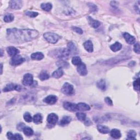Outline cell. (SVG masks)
I'll use <instances>...</instances> for the list:
<instances>
[{"label":"cell","instance_id":"cell-13","mask_svg":"<svg viewBox=\"0 0 140 140\" xmlns=\"http://www.w3.org/2000/svg\"><path fill=\"white\" fill-rule=\"evenodd\" d=\"M10 7L13 9H20L22 7V1H10L9 2Z\"/></svg>","mask_w":140,"mask_h":140},{"label":"cell","instance_id":"cell-25","mask_svg":"<svg viewBox=\"0 0 140 140\" xmlns=\"http://www.w3.org/2000/svg\"><path fill=\"white\" fill-rule=\"evenodd\" d=\"M42 116L41 114L40 113H37L35 114L33 117V121L34 122L35 124H41V123H42Z\"/></svg>","mask_w":140,"mask_h":140},{"label":"cell","instance_id":"cell-21","mask_svg":"<svg viewBox=\"0 0 140 140\" xmlns=\"http://www.w3.org/2000/svg\"><path fill=\"white\" fill-rule=\"evenodd\" d=\"M72 119L69 116H64L62 119H61L60 121L59 124L61 126H65L69 124V123L71 122Z\"/></svg>","mask_w":140,"mask_h":140},{"label":"cell","instance_id":"cell-3","mask_svg":"<svg viewBox=\"0 0 140 140\" xmlns=\"http://www.w3.org/2000/svg\"><path fill=\"white\" fill-rule=\"evenodd\" d=\"M53 54L57 58H63L68 57L71 53L68 48H62L56 49L53 51Z\"/></svg>","mask_w":140,"mask_h":140},{"label":"cell","instance_id":"cell-46","mask_svg":"<svg viewBox=\"0 0 140 140\" xmlns=\"http://www.w3.org/2000/svg\"><path fill=\"white\" fill-rule=\"evenodd\" d=\"M1 57H2V55H3V51H2V49H1Z\"/></svg>","mask_w":140,"mask_h":140},{"label":"cell","instance_id":"cell-2","mask_svg":"<svg viewBox=\"0 0 140 140\" xmlns=\"http://www.w3.org/2000/svg\"><path fill=\"white\" fill-rule=\"evenodd\" d=\"M44 38L49 43L55 44L61 38L59 35L52 32H46L43 35Z\"/></svg>","mask_w":140,"mask_h":140},{"label":"cell","instance_id":"cell-30","mask_svg":"<svg viewBox=\"0 0 140 140\" xmlns=\"http://www.w3.org/2000/svg\"><path fill=\"white\" fill-rule=\"evenodd\" d=\"M14 15L12 14H8L5 15L4 17V21L5 23H10L14 20Z\"/></svg>","mask_w":140,"mask_h":140},{"label":"cell","instance_id":"cell-16","mask_svg":"<svg viewBox=\"0 0 140 140\" xmlns=\"http://www.w3.org/2000/svg\"><path fill=\"white\" fill-rule=\"evenodd\" d=\"M88 20L89 21V24L92 27L94 28H98L99 26H100L101 24L99 21L93 19L92 18L90 17V16H88Z\"/></svg>","mask_w":140,"mask_h":140},{"label":"cell","instance_id":"cell-14","mask_svg":"<svg viewBox=\"0 0 140 140\" xmlns=\"http://www.w3.org/2000/svg\"><path fill=\"white\" fill-rule=\"evenodd\" d=\"M7 52L10 57H14L17 55L19 53V50L14 47H9L7 48Z\"/></svg>","mask_w":140,"mask_h":140},{"label":"cell","instance_id":"cell-9","mask_svg":"<svg viewBox=\"0 0 140 140\" xmlns=\"http://www.w3.org/2000/svg\"><path fill=\"white\" fill-rule=\"evenodd\" d=\"M58 121V116L55 113H50L48 115L47 121L49 124L54 125Z\"/></svg>","mask_w":140,"mask_h":140},{"label":"cell","instance_id":"cell-35","mask_svg":"<svg viewBox=\"0 0 140 140\" xmlns=\"http://www.w3.org/2000/svg\"><path fill=\"white\" fill-rule=\"evenodd\" d=\"M76 116L78 120L81 121H84L86 119V114L84 113L79 112L76 114Z\"/></svg>","mask_w":140,"mask_h":140},{"label":"cell","instance_id":"cell-38","mask_svg":"<svg viewBox=\"0 0 140 140\" xmlns=\"http://www.w3.org/2000/svg\"><path fill=\"white\" fill-rule=\"evenodd\" d=\"M134 52L137 54H139V44L138 42L135 44L133 47Z\"/></svg>","mask_w":140,"mask_h":140},{"label":"cell","instance_id":"cell-39","mask_svg":"<svg viewBox=\"0 0 140 140\" xmlns=\"http://www.w3.org/2000/svg\"><path fill=\"white\" fill-rule=\"evenodd\" d=\"M72 29L74 31L76 32L77 33H79V34H82L83 33V31L82 30L80 27H72Z\"/></svg>","mask_w":140,"mask_h":140},{"label":"cell","instance_id":"cell-15","mask_svg":"<svg viewBox=\"0 0 140 140\" xmlns=\"http://www.w3.org/2000/svg\"><path fill=\"white\" fill-rule=\"evenodd\" d=\"M77 110L81 111H89L90 109V106L88 105L83 102H80L79 104H78L77 105Z\"/></svg>","mask_w":140,"mask_h":140},{"label":"cell","instance_id":"cell-4","mask_svg":"<svg viewBox=\"0 0 140 140\" xmlns=\"http://www.w3.org/2000/svg\"><path fill=\"white\" fill-rule=\"evenodd\" d=\"M61 92L63 94L69 96H71L75 94L74 86L69 83H65L61 88Z\"/></svg>","mask_w":140,"mask_h":140},{"label":"cell","instance_id":"cell-6","mask_svg":"<svg viewBox=\"0 0 140 140\" xmlns=\"http://www.w3.org/2000/svg\"><path fill=\"white\" fill-rule=\"evenodd\" d=\"M25 61V59L23 58L20 55H16L13 57L10 60V64L12 66H18L23 63Z\"/></svg>","mask_w":140,"mask_h":140},{"label":"cell","instance_id":"cell-42","mask_svg":"<svg viewBox=\"0 0 140 140\" xmlns=\"http://www.w3.org/2000/svg\"><path fill=\"white\" fill-rule=\"evenodd\" d=\"M89 7H90V9L92 10V11H94V12H95V11L97 10V7L94 4H93V3H89Z\"/></svg>","mask_w":140,"mask_h":140},{"label":"cell","instance_id":"cell-26","mask_svg":"<svg viewBox=\"0 0 140 140\" xmlns=\"http://www.w3.org/2000/svg\"><path fill=\"white\" fill-rule=\"evenodd\" d=\"M68 48L69 49L71 54H75V53H76L77 48L75 46V44L74 43H73V42H69L68 44Z\"/></svg>","mask_w":140,"mask_h":140},{"label":"cell","instance_id":"cell-1","mask_svg":"<svg viewBox=\"0 0 140 140\" xmlns=\"http://www.w3.org/2000/svg\"><path fill=\"white\" fill-rule=\"evenodd\" d=\"M8 40L12 43H22L31 41L36 38L39 33L35 30L9 29L7 30Z\"/></svg>","mask_w":140,"mask_h":140},{"label":"cell","instance_id":"cell-11","mask_svg":"<svg viewBox=\"0 0 140 140\" xmlns=\"http://www.w3.org/2000/svg\"><path fill=\"white\" fill-rule=\"evenodd\" d=\"M58 100V98L55 95H49L47 97L43 100V101L49 105H53L57 102Z\"/></svg>","mask_w":140,"mask_h":140},{"label":"cell","instance_id":"cell-37","mask_svg":"<svg viewBox=\"0 0 140 140\" xmlns=\"http://www.w3.org/2000/svg\"><path fill=\"white\" fill-rule=\"evenodd\" d=\"M25 14L27 16H30L31 18H35L38 15V13L37 12H30V11H27L25 12Z\"/></svg>","mask_w":140,"mask_h":140},{"label":"cell","instance_id":"cell-28","mask_svg":"<svg viewBox=\"0 0 140 140\" xmlns=\"http://www.w3.org/2000/svg\"><path fill=\"white\" fill-rule=\"evenodd\" d=\"M41 7L42 9L47 11V12H49L52 8V4L50 3H42L41 5Z\"/></svg>","mask_w":140,"mask_h":140},{"label":"cell","instance_id":"cell-45","mask_svg":"<svg viewBox=\"0 0 140 140\" xmlns=\"http://www.w3.org/2000/svg\"><path fill=\"white\" fill-rule=\"evenodd\" d=\"M1 74H2V70H3V66H2V64H1Z\"/></svg>","mask_w":140,"mask_h":140},{"label":"cell","instance_id":"cell-10","mask_svg":"<svg viewBox=\"0 0 140 140\" xmlns=\"http://www.w3.org/2000/svg\"><path fill=\"white\" fill-rule=\"evenodd\" d=\"M64 107L68 111L71 112H75L77 111V105L70 102H65L64 103Z\"/></svg>","mask_w":140,"mask_h":140},{"label":"cell","instance_id":"cell-24","mask_svg":"<svg viewBox=\"0 0 140 140\" xmlns=\"http://www.w3.org/2000/svg\"><path fill=\"white\" fill-rule=\"evenodd\" d=\"M96 86L98 87V88L99 89H101V90H105L106 89V82L104 80L101 79L99 80L97 83H96Z\"/></svg>","mask_w":140,"mask_h":140},{"label":"cell","instance_id":"cell-8","mask_svg":"<svg viewBox=\"0 0 140 140\" xmlns=\"http://www.w3.org/2000/svg\"><path fill=\"white\" fill-rule=\"evenodd\" d=\"M77 72L81 76H85L88 74V70L85 64L82 63L77 66Z\"/></svg>","mask_w":140,"mask_h":140},{"label":"cell","instance_id":"cell-32","mask_svg":"<svg viewBox=\"0 0 140 140\" xmlns=\"http://www.w3.org/2000/svg\"><path fill=\"white\" fill-rule=\"evenodd\" d=\"M39 78L41 81H45L49 79V75L46 72H42L39 75Z\"/></svg>","mask_w":140,"mask_h":140},{"label":"cell","instance_id":"cell-36","mask_svg":"<svg viewBox=\"0 0 140 140\" xmlns=\"http://www.w3.org/2000/svg\"><path fill=\"white\" fill-rule=\"evenodd\" d=\"M133 88L135 89V90L137 91H139V78H137V80H136L135 81H134L133 83Z\"/></svg>","mask_w":140,"mask_h":140},{"label":"cell","instance_id":"cell-23","mask_svg":"<svg viewBox=\"0 0 140 140\" xmlns=\"http://www.w3.org/2000/svg\"><path fill=\"white\" fill-rule=\"evenodd\" d=\"M121 48H122L121 44L118 42H115V43H114L113 44H112V45H111L110 46L111 49L114 52L119 51V50H120L121 49Z\"/></svg>","mask_w":140,"mask_h":140},{"label":"cell","instance_id":"cell-29","mask_svg":"<svg viewBox=\"0 0 140 140\" xmlns=\"http://www.w3.org/2000/svg\"><path fill=\"white\" fill-rule=\"evenodd\" d=\"M137 133L135 131L130 130L127 133V138L128 139H136V136Z\"/></svg>","mask_w":140,"mask_h":140},{"label":"cell","instance_id":"cell-22","mask_svg":"<svg viewBox=\"0 0 140 140\" xmlns=\"http://www.w3.org/2000/svg\"><path fill=\"white\" fill-rule=\"evenodd\" d=\"M98 131L104 134H106L110 132V130L106 126H104V125H99L97 127Z\"/></svg>","mask_w":140,"mask_h":140},{"label":"cell","instance_id":"cell-43","mask_svg":"<svg viewBox=\"0 0 140 140\" xmlns=\"http://www.w3.org/2000/svg\"><path fill=\"white\" fill-rule=\"evenodd\" d=\"M14 135L11 132H8L7 133V137L9 139H13Z\"/></svg>","mask_w":140,"mask_h":140},{"label":"cell","instance_id":"cell-5","mask_svg":"<svg viewBox=\"0 0 140 140\" xmlns=\"http://www.w3.org/2000/svg\"><path fill=\"white\" fill-rule=\"evenodd\" d=\"M21 90V87L15 83H9L5 86L3 89L4 92H8L13 90L20 91Z\"/></svg>","mask_w":140,"mask_h":140},{"label":"cell","instance_id":"cell-33","mask_svg":"<svg viewBox=\"0 0 140 140\" xmlns=\"http://www.w3.org/2000/svg\"><path fill=\"white\" fill-rule=\"evenodd\" d=\"M72 63L74 65L78 66L82 63V60L79 57H74L72 59Z\"/></svg>","mask_w":140,"mask_h":140},{"label":"cell","instance_id":"cell-31","mask_svg":"<svg viewBox=\"0 0 140 140\" xmlns=\"http://www.w3.org/2000/svg\"><path fill=\"white\" fill-rule=\"evenodd\" d=\"M57 65L60 67V68H68L69 67V64L68 63H67L66 61L61 60V61H59L58 63H57Z\"/></svg>","mask_w":140,"mask_h":140},{"label":"cell","instance_id":"cell-20","mask_svg":"<svg viewBox=\"0 0 140 140\" xmlns=\"http://www.w3.org/2000/svg\"><path fill=\"white\" fill-rule=\"evenodd\" d=\"M64 75V72L63 70L61 68H59L58 70H57L56 71H55L52 74V76L53 77L57 78V79H58V78H60L63 76V75Z\"/></svg>","mask_w":140,"mask_h":140},{"label":"cell","instance_id":"cell-12","mask_svg":"<svg viewBox=\"0 0 140 140\" xmlns=\"http://www.w3.org/2000/svg\"><path fill=\"white\" fill-rule=\"evenodd\" d=\"M123 37L125 38L126 42L130 44H134L136 42L135 37L127 32H125L124 34H123Z\"/></svg>","mask_w":140,"mask_h":140},{"label":"cell","instance_id":"cell-18","mask_svg":"<svg viewBox=\"0 0 140 140\" xmlns=\"http://www.w3.org/2000/svg\"><path fill=\"white\" fill-rule=\"evenodd\" d=\"M110 135L112 137L115 139H119L120 138L121 134L120 131L117 129H114L110 131Z\"/></svg>","mask_w":140,"mask_h":140},{"label":"cell","instance_id":"cell-27","mask_svg":"<svg viewBox=\"0 0 140 140\" xmlns=\"http://www.w3.org/2000/svg\"><path fill=\"white\" fill-rule=\"evenodd\" d=\"M23 132L25 135L27 136H31L33 135V131L31 128L28 126H25L23 129Z\"/></svg>","mask_w":140,"mask_h":140},{"label":"cell","instance_id":"cell-44","mask_svg":"<svg viewBox=\"0 0 140 140\" xmlns=\"http://www.w3.org/2000/svg\"><path fill=\"white\" fill-rule=\"evenodd\" d=\"M84 121H85V124H86V125H87V126H89V125H90L92 124V123H91L90 120H89V119H87V120H86H86H85Z\"/></svg>","mask_w":140,"mask_h":140},{"label":"cell","instance_id":"cell-34","mask_svg":"<svg viewBox=\"0 0 140 140\" xmlns=\"http://www.w3.org/2000/svg\"><path fill=\"white\" fill-rule=\"evenodd\" d=\"M24 119L25 121L27 123H30L33 120V118H32L31 114L29 112H26L24 114Z\"/></svg>","mask_w":140,"mask_h":140},{"label":"cell","instance_id":"cell-19","mask_svg":"<svg viewBox=\"0 0 140 140\" xmlns=\"http://www.w3.org/2000/svg\"><path fill=\"white\" fill-rule=\"evenodd\" d=\"M31 58L32 60H41L44 58V54L41 52H36L31 54Z\"/></svg>","mask_w":140,"mask_h":140},{"label":"cell","instance_id":"cell-17","mask_svg":"<svg viewBox=\"0 0 140 140\" xmlns=\"http://www.w3.org/2000/svg\"><path fill=\"white\" fill-rule=\"evenodd\" d=\"M84 47L87 52L89 53H92L93 52V44L91 41H87L84 43Z\"/></svg>","mask_w":140,"mask_h":140},{"label":"cell","instance_id":"cell-7","mask_svg":"<svg viewBox=\"0 0 140 140\" xmlns=\"http://www.w3.org/2000/svg\"><path fill=\"white\" fill-rule=\"evenodd\" d=\"M33 82V76L30 74H25L23 77V84L25 86H30Z\"/></svg>","mask_w":140,"mask_h":140},{"label":"cell","instance_id":"cell-40","mask_svg":"<svg viewBox=\"0 0 140 140\" xmlns=\"http://www.w3.org/2000/svg\"><path fill=\"white\" fill-rule=\"evenodd\" d=\"M105 101L106 102V103L107 104V105H108L109 106H113V102L112 100L108 98V97H106L105 99Z\"/></svg>","mask_w":140,"mask_h":140},{"label":"cell","instance_id":"cell-41","mask_svg":"<svg viewBox=\"0 0 140 140\" xmlns=\"http://www.w3.org/2000/svg\"><path fill=\"white\" fill-rule=\"evenodd\" d=\"M13 139H23V137L19 133H15L14 135Z\"/></svg>","mask_w":140,"mask_h":140}]
</instances>
